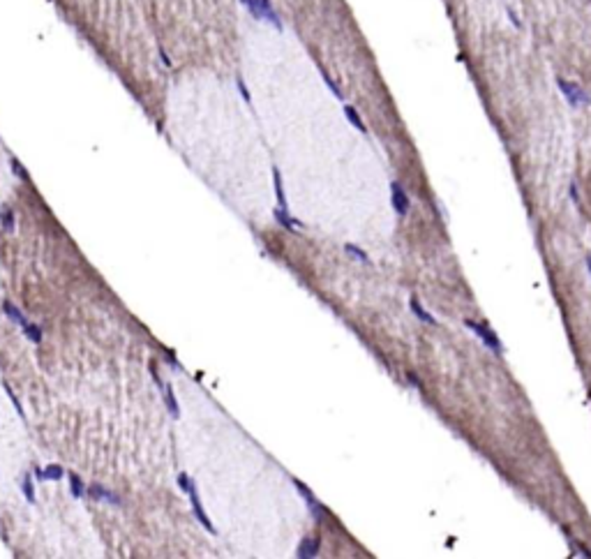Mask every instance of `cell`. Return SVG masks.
<instances>
[{"mask_svg": "<svg viewBox=\"0 0 591 559\" xmlns=\"http://www.w3.org/2000/svg\"><path fill=\"white\" fill-rule=\"evenodd\" d=\"M33 474H35V476H37V480H44V469H42V467H37V464H35V469H33Z\"/></svg>", "mask_w": 591, "mask_h": 559, "instance_id": "27", "label": "cell"}, {"mask_svg": "<svg viewBox=\"0 0 591 559\" xmlns=\"http://www.w3.org/2000/svg\"><path fill=\"white\" fill-rule=\"evenodd\" d=\"M23 333H26V338L30 342H35V344H39V342H42V328H39V326H35V323L28 321L26 326H23Z\"/></svg>", "mask_w": 591, "mask_h": 559, "instance_id": "16", "label": "cell"}, {"mask_svg": "<svg viewBox=\"0 0 591 559\" xmlns=\"http://www.w3.org/2000/svg\"><path fill=\"white\" fill-rule=\"evenodd\" d=\"M178 485H180V488H183V490L187 492V495H190V501H192V511H194L196 520H199V522H201L210 534H217V532H215V527H212V522L208 520V516H206V508L201 506V499H199V492H196L194 480H192L185 472H183L180 476H178Z\"/></svg>", "mask_w": 591, "mask_h": 559, "instance_id": "1", "label": "cell"}, {"mask_svg": "<svg viewBox=\"0 0 591 559\" xmlns=\"http://www.w3.org/2000/svg\"><path fill=\"white\" fill-rule=\"evenodd\" d=\"M344 114H346V118H349V122H351V125H353V127H356V130H361L362 134L367 132V127H365V122H362V118H361V116H358V111H356L353 106H349V104H346V106H344Z\"/></svg>", "mask_w": 591, "mask_h": 559, "instance_id": "14", "label": "cell"}, {"mask_svg": "<svg viewBox=\"0 0 591 559\" xmlns=\"http://www.w3.org/2000/svg\"><path fill=\"white\" fill-rule=\"evenodd\" d=\"M319 548H321V543H319V539H303L298 545V552H296V557L300 559H312L319 555Z\"/></svg>", "mask_w": 591, "mask_h": 559, "instance_id": "8", "label": "cell"}, {"mask_svg": "<svg viewBox=\"0 0 591 559\" xmlns=\"http://www.w3.org/2000/svg\"><path fill=\"white\" fill-rule=\"evenodd\" d=\"M321 77H324V81H326V83H328V88L333 90V95H335L337 100H342V97H344V95H342V90L337 88V83H335V81H333V79H330V77H328L326 72H321Z\"/></svg>", "mask_w": 591, "mask_h": 559, "instance_id": "21", "label": "cell"}, {"mask_svg": "<svg viewBox=\"0 0 591 559\" xmlns=\"http://www.w3.org/2000/svg\"><path fill=\"white\" fill-rule=\"evenodd\" d=\"M2 307H5V315H7V317H9V319H12V321H14V323H19L21 328H23V326H26V323H28V319H26V317H23V312H21V310H19V307L14 305V303H9V300H5V305H2Z\"/></svg>", "mask_w": 591, "mask_h": 559, "instance_id": "12", "label": "cell"}, {"mask_svg": "<svg viewBox=\"0 0 591 559\" xmlns=\"http://www.w3.org/2000/svg\"><path fill=\"white\" fill-rule=\"evenodd\" d=\"M464 326H467L469 331H474L480 338V340L485 342V347L487 349H492L494 354H499L501 356L503 354V344H501V340L494 335V331L492 328H487V326H483V323H478V321H474V319H464Z\"/></svg>", "mask_w": 591, "mask_h": 559, "instance_id": "2", "label": "cell"}, {"mask_svg": "<svg viewBox=\"0 0 591 559\" xmlns=\"http://www.w3.org/2000/svg\"><path fill=\"white\" fill-rule=\"evenodd\" d=\"M587 266H589V271H591V254L587 257Z\"/></svg>", "mask_w": 591, "mask_h": 559, "instance_id": "29", "label": "cell"}, {"mask_svg": "<svg viewBox=\"0 0 591 559\" xmlns=\"http://www.w3.org/2000/svg\"><path fill=\"white\" fill-rule=\"evenodd\" d=\"M33 476L30 474H26L23 476V483H21V488H23V495H26V499H28V504H35V490H33Z\"/></svg>", "mask_w": 591, "mask_h": 559, "instance_id": "19", "label": "cell"}, {"mask_svg": "<svg viewBox=\"0 0 591 559\" xmlns=\"http://www.w3.org/2000/svg\"><path fill=\"white\" fill-rule=\"evenodd\" d=\"M12 166H14V174H17V176H21L23 180H30V176L26 174V169H23V166H21V164H19L17 160H12Z\"/></svg>", "mask_w": 591, "mask_h": 559, "instance_id": "23", "label": "cell"}, {"mask_svg": "<svg viewBox=\"0 0 591 559\" xmlns=\"http://www.w3.org/2000/svg\"><path fill=\"white\" fill-rule=\"evenodd\" d=\"M559 83V88H561V93H564V97L568 100V104L571 106H580V104H589L591 97L584 93L582 88L577 86V83H573V81H566V79H559L556 81Z\"/></svg>", "mask_w": 591, "mask_h": 559, "instance_id": "4", "label": "cell"}, {"mask_svg": "<svg viewBox=\"0 0 591 559\" xmlns=\"http://www.w3.org/2000/svg\"><path fill=\"white\" fill-rule=\"evenodd\" d=\"M508 17H511L513 26H515V28H520V19H517V14H515V9H513V7H508Z\"/></svg>", "mask_w": 591, "mask_h": 559, "instance_id": "25", "label": "cell"}, {"mask_svg": "<svg viewBox=\"0 0 591 559\" xmlns=\"http://www.w3.org/2000/svg\"><path fill=\"white\" fill-rule=\"evenodd\" d=\"M273 180H275V194H277V203H280V208L289 210V206H286V197H284V187H282V174H280V169H277V166H273Z\"/></svg>", "mask_w": 591, "mask_h": 559, "instance_id": "10", "label": "cell"}, {"mask_svg": "<svg viewBox=\"0 0 591 559\" xmlns=\"http://www.w3.org/2000/svg\"><path fill=\"white\" fill-rule=\"evenodd\" d=\"M159 391L164 393V402H167V407H169V411H171V416H173V419H180L178 400H176V395H173V388H171V384H164Z\"/></svg>", "mask_w": 591, "mask_h": 559, "instance_id": "9", "label": "cell"}, {"mask_svg": "<svg viewBox=\"0 0 591 559\" xmlns=\"http://www.w3.org/2000/svg\"><path fill=\"white\" fill-rule=\"evenodd\" d=\"M243 2H245V7L254 14V19H268L277 30H282V21H280V17H277V12L273 9L270 0H243Z\"/></svg>", "mask_w": 591, "mask_h": 559, "instance_id": "3", "label": "cell"}, {"mask_svg": "<svg viewBox=\"0 0 591 559\" xmlns=\"http://www.w3.org/2000/svg\"><path fill=\"white\" fill-rule=\"evenodd\" d=\"M409 379H411V384H416V388H423V386H420V379H418L414 372H409Z\"/></svg>", "mask_w": 591, "mask_h": 559, "instance_id": "28", "label": "cell"}, {"mask_svg": "<svg viewBox=\"0 0 591 559\" xmlns=\"http://www.w3.org/2000/svg\"><path fill=\"white\" fill-rule=\"evenodd\" d=\"M238 88H240V95L245 97V102H252V97H249V93H247V88H245V83H243L240 77H238Z\"/></svg>", "mask_w": 591, "mask_h": 559, "instance_id": "24", "label": "cell"}, {"mask_svg": "<svg viewBox=\"0 0 591 559\" xmlns=\"http://www.w3.org/2000/svg\"><path fill=\"white\" fill-rule=\"evenodd\" d=\"M70 490H72V495H74L76 499H81L83 495H86V485H83L81 476H76V474H70Z\"/></svg>", "mask_w": 591, "mask_h": 559, "instance_id": "15", "label": "cell"}, {"mask_svg": "<svg viewBox=\"0 0 591 559\" xmlns=\"http://www.w3.org/2000/svg\"><path fill=\"white\" fill-rule=\"evenodd\" d=\"M275 218H277V222H280L282 227H286V229H300V227H303V222H298L296 218H291V215H289V210H284V208L275 210Z\"/></svg>", "mask_w": 591, "mask_h": 559, "instance_id": "11", "label": "cell"}, {"mask_svg": "<svg viewBox=\"0 0 591 559\" xmlns=\"http://www.w3.org/2000/svg\"><path fill=\"white\" fill-rule=\"evenodd\" d=\"M65 476V469L60 464H46L44 467V480H60Z\"/></svg>", "mask_w": 591, "mask_h": 559, "instance_id": "17", "label": "cell"}, {"mask_svg": "<svg viewBox=\"0 0 591 559\" xmlns=\"http://www.w3.org/2000/svg\"><path fill=\"white\" fill-rule=\"evenodd\" d=\"M409 305H411V312H414V315L418 317L423 323H437V319H434L432 315H427V312H425V307L418 303V298H416V296L409 300Z\"/></svg>", "mask_w": 591, "mask_h": 559, "instance_id": "13", "label": "cell"}, {"mask_svg": "<svg viewBox=\"0 0 591 559\" xmlns=\"http://www.w3.org/2000/svg\"><path fill=\"white\" fill-rule=\"evenodd\" d=\"M344 250H346L349 254H351L353 259H358V261H362V263H370V257H367V252H365V250H361L358 245L346 243V245H344Z\"/></svg>", "mask_w": 591, "mask_h": 559, "instance_id": "18", "label": "cell"}, {"mask_svg": "<svg viewBox=\"0 0 591 559\" xmlns=\"http://www.w3.org/2000/svg\"><path fill=\"white\" fill-rule=\"evenodd\" d=\"M571 197H573L575 203H580V197H577V183H571Z\"/></svg>", "mask_w": 591, "mask_h": 559, "instance_id": "26", "label": "cell"}, {"mask_svg": "<svg viewBox=\"0 0 591 559\" xmlns=\"http://www.w3.org/2000/svg\"><path fill=\"white\" fill-rule=\"evenodd\" d=\"M5 391H7V395H9V400L14 402V409L19 411V416L21 419H26V414H23V409H21V404H19V400H17V395H14V391H12V386H5Z\"/></svg>", "mask_w": 591, "mask_h": 559, "instance_id": "22", "label": "cell"}, {"mask_svg": "<svg viewBox=\"0 0 591 559\" xmlns=\"http://www.w3.org/2000/svg\"><path fill=\"white\" fill-rule=\"evenodd\" d=\"M293 485L298 488V492H300V495H303V499L307 501V506H309V511H312V516H314V520H321V516H324V506H321V504H319V501H317V497H314V492H312V490H309L307 485H305V483H303V480H300V479H293Z\"/></svg>", "mask_w": 591, "mask_h": 559, "instance_id": "6", "label": "cell"}, {"mask_svg": "<svg viewBox=\"0 0 591 559\" xmlns=\"http://www.w3.org/2000/svg\"><path fill=\"white\" fill-rule=\"evenodd\" d=\"M90 497L93 499H99V501H106V504H114V506H123V499L118 497L115 492H111V490H106L102 483H90Z\"/></svg>", "mask_w": 591, "mask_h": 559, "instance_id": "7", "label": "cell"}, {"mask_svg": "<svg viewBox=\"0 0 591 559\" xmlns=\"http://www.w3.org/2000/svg\"><path fill=\"white\" fill-rule=\"evenodd\" d=\"M390 197H393V208H395V213L400 218H404L406 213H409V208H411V201L406 197L402 183H397V180L390 183Z\"/></svg>", "mask_w": 591, "mask_h": 559, "instance_id": "5", "label": "cell"}, {"mask_svg": "<svg viewBox=\"0 0 591 559\" xmlns=\"http://www.w3.org/2000/svg\"><path fill=\"white\" fill-rule=\"evenodd\" d=\"M2 224H5V229H7V231H14V210H12V208L2 210Z\"/></svg>", "mask_w": 591, "mask_h": 559, "instance_id": "20", "label": "cell"}]
</instances>
